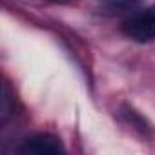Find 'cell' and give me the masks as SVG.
I'll list each match as a JSON object with an SVG mask.
<instances>
[{
  "mask_svg": "<svg viewBox=\"0 0 155 155\" xmlns=\"http://www.w3.org/2000/svg\"><path fill=\"white\" fill-rule=\"evenodd\" d=\"M122 33L137 42H150L155 38V6L137 11L122 22Z\"/></svg>",
  "mask_w": 155,
  "mask_h": 155,
  "instance_id": "cell-1",
  "label": "cell"
},
{
  "mask_svg": "<svg viewBox=\"0 0 155 155\" xmlns=\"http://www.w3.org/2000/svg\"><path fill=\"white\" fill-rule=\"evenodd\" d=\"M137 0H104V11L108 13H117V11H124L128 8H131Z\"/></svg>",
  "mask_w": 155,
  "mask_h": 155,
  "instance_id": "cell-3",
  "label": "cell"
},
{
  "mask_svg": "<svg viewBox=\"0 0 155 155\" xmlns=\"http://www.w3.org/2000/svg\"><path fill=\"white\" fill-rule=\"evenodd\" d=\"M22 153H35V155H48V153H62L64 146L58 137L49 133H38L24 140L20 146Z\"/></svg>",
  "mask_w": 155,
  "mask_h": 155,
  "instance_id": "cell-2",
  "label": "cell"
}]
</instances>
